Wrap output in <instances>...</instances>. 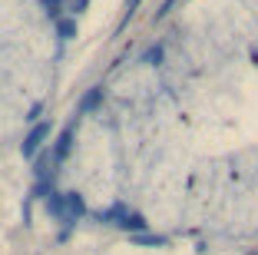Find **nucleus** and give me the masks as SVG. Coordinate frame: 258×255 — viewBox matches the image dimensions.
Returning <instances> with one entry per match:
<instances>
[{"label": "nucleus", "instance_id": "1", "mask_svg": "<svg viewBox=\"0 0 258 255\" xmlns=\"http://www.w3.org/2000/svg\"><path fill=\"white\" fill-rule=\"evenodd\" d=\"M43 202H46V212L63 225H76L86 216V199L80 192H53L50 199H43Z\"/></svg>", "mask_w": 258, "mask_h": 255}, {"label": "nucleus", "instance_id": "2", "mask_svg": "<svg viewBox=\"0 0 258 255\" xmlns=\"http://www.w3.org/2000/svg\"><path fill=\"white\" fill-rule=\"evenodd\" d=\"M96 222L119 225L122 232H129V235H139V232H146V229H149V222H146L136 209H129L126 202H113L109 209H99L96 212Z\"/></svg>", "mask_w": 258, "mask_h": 255}, {"label": "nucleus", "instance_id": "3", "mask_svg": "<svg viewBox=\"0 0 258 255\" xmlns=\"http://www.w3.org/2000/svg\"><path fill=\"white\" fill-rule=\"evenodd\" d=\"M50 120H40V123H33L30 126V133L23 136V143H20V152H23V159H37L40 156V149H43V143L50 139Z\"/></svg>", "mask_w": 258, "mask_h": 255}, {"label": "nucleus", "instance_id": "4", "mask_svg": "<svg viewBox=\"0 0 258 255\" xmlns=\"http://www.w3.org/2000/svg\"><path fill=\"white\" fill-rule=\"evenodd\" d=\"M80 123V120H76ZM76 123H70L67 129H63L60 136H56V146H53V163H63V159L70 156V149H73V136H76Z\"/></svg>", "mask_w": 258, "mask_h": 255}, {"label": "nucleus", "instance_id": "5", "mask_svg": "<svg viewBox=\"0 0 258 255\" xmlns=\"http://www.w3.org/2000/svg\"><path fill=\"white\" fill-rule=\"evenodd\" d=\"M129 242H133V245H152V248H166V245H169V239H166V235H159V232H139V235H129Z\"/></svg>", "mask_w": 258, "mask_h": 255}, {"label": "nucleus", "instance_id": "6", "mask_svg": "<svg viewBox=\"0 0 258 255\" xmlns=\"http://www.w3.org/2000/svg\"><path fill=\"white\" fill-rule=\"evenodd\" d=\"M99 106H103V86H93V90L86 93L83 99H80V116H83V113L99 110Z\"/></svg>", "mask_w": 258, "mask_h": 255}, {"label": "nucleus", "instance_id": "7", "mask_svg": "<svg viewBox=\"0 0 258 255\" xmlns=\"http://www.w3.org/2000/svg\"><path fill=\"white\" fill-rule=\"evenodd\" d=\"M76 33H80L76 17H60V20H56V37H60V40H73Z\"/></svg>", "mask_w": 258, "mask_h": 255}, {"label": "nucleus", "instance_id": "8", "mask_svg": "<svg viewBox=\"0 0 258 255\" xmlns=\"http://www.w3.org/2000/svg\"><path fill=\"white\" fill-rule=\"evenodd\" d=\"M40 7H43L46 17H53V23L63 17V0H40Z\"/></svg>", "mask_w": 258, "mask_h": 255}, {"label": "nucleus", "instance_id": "9", "mask_svg": "<svg viewBox=\"0 0 258 255\" xmlns=\"http://www.w3.org/2000/svg\"><path fill=\"white\" fill-rule=\"evenodd\" d=\"M159 60H162V46H149V50L143 53V63H152V67H156Z\"/></svg>", "mask_w": 258, "mask_h": 255}, {"label": "nucleus", "instance_id": "10", "mask_svg": "<svg viewBox=\"0 0 258 255\" xmlns=\"http://www.w3.org/2000/svg\"><path fill=\"white\" fill-rule=\"evenodd\" d=\"M139 7H143V0H126V4H122V14H126V20H129V17H136Z\"/></svg>", "mask_w": 258, "mask_h": 255}, {"label": "nucleus", "instance_id": "11", "mask_svg": "<svg viewBox=\"0 0 258 255\" xmlns=\"http://www.w3.org/2000/svg\"><path fill=\"white\" fill-rule=\"evenodd\" d=\"M86 4H90V0H73V7H70V10H73V14H83Z\"/></svg>", "mask_w": 258, "mask_h": 255}, {"label": "nucleus", "instance_id": "12", "mask_svg": "<svg viewBox=\"0 0 258 255\" xmlns=\"http://www.w3.org/2000/svg\"><path fill=\"white\" fill-rule=\"evenodd\" d=\"M245 255H258V252H245Z\"/></svg>", "mask_w": 258, "mask_h": 255}]
</instances>
